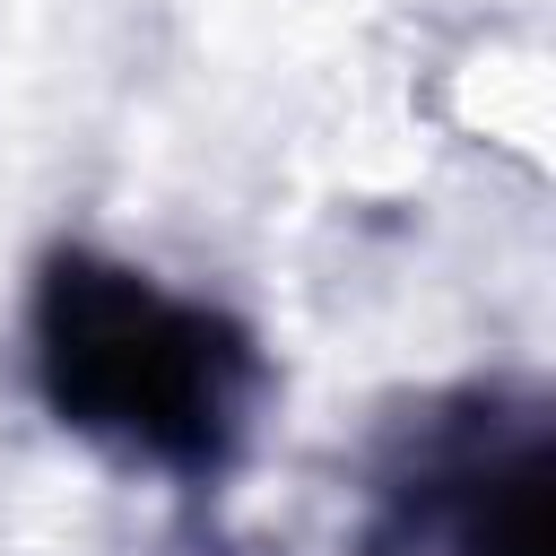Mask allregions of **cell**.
I'll use <instances>...</instances> for the list:
<instances>
[{"label":"cell","mask_w":556,"mask_h":556,"mask_svg":"<svg viewBox=\"0 0 556 556\" xmlns=\"http://www.w3.org/2000/svg\"><path fill=\"white\" fill-rule=\"evenodd\" d=\"M365 556H556L547 400L486 382L426 408L374 478Z\"/></svg>","instance_id":"2"},{"label":"cell","mask_w":556,"mask_h":556,"mask_svg":"<svg viewBox=\"0 0 556 556\" xmlns=\"http://www.w3.org/2000/svg\"><path fill=\"white\" fill-rule=\"evenodd\" d=\"M35 382L61 426L156 469H217L252 417V339L104 252H52L35 287Z\"/></svg>","instance_id":"1"}]
</instances>
